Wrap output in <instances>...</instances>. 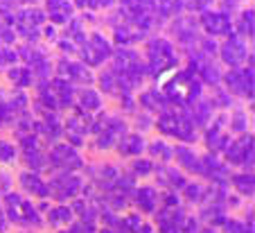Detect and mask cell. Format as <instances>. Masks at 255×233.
<instances>
[{
  "mask_svg": "<svg viewBox=\"0 0 255 233\" xmlns=\"http://www.w3.org/2000/svg\"><path fill=\"white\" fill-rule=\"evenodd\" d=\"M91 127H93V116L77 107L72 111V116L66 120V127H63V131H66V136H68V145H72V147L84 145V138L91 131Z\"/></svg>",
  "mask_w": 255,
  "mask_h": 233,
  "instance_id": "obj_9",
  "label": "cell"
},
{
  "mask_svg": "<svg viewBox=\"0 0 255 233\" xmlns=\"http://www.w3.org/2000/svg\"><path fill=\"white\" fill-rule=\"evenodd\" d=\"M113 50H116L113 43L106 39L104 34H100V32H91V34L86 36V41L79 45L77 52L82 54L84 66H88V68H97V66H102L104 61L111 59Z\"/></svg>",
  "mask_w": 255,
  "mask_h": 233,
  "instance_id": "obj_3",
  "label": "cell"
},
{
  "mask_svg": "<svg viewBox=\"0 0 255 233\" xmlns=\"http://www.w3.org/2000/svg\"><path fill=\"white\" fill-rule=\"evenodd\" d=\"M0 184H2V188H7V186H9V177H7V175H0Z\"/></svg>",
  "mask_w": 255,
  "mask_h": 233,
  "instance_id": "obj_50",
  "label": "cell"
},
{
  "mask_svg": "<svg viewBox=\"0 0 255 233\" xmlns=\"http://www.w3.org/2000/svg\"><path fill=\"white\" fill-rule=\"evenodd\" d=\"M48 222H50V227H63V224L75 222V213H72V209L68 204H59L54 209H50Z\"/></svg>",
  "mask_w": 255,
  "mask_h": 233,
  "instance_id": "obj_26",
  "label": "cell"
},
{
  "mask_svg": "<svg viewBox=\"0 0 255 233\" xmlns=\"http://www.w3.org/2000/svg\"><path fill=\"white\" fill-rule=\"evenodd\" d=\"M253 7H249V9H244L240 14V20L237 23H233V32H235L237 36H242V39H253Z\"/></svg>",
  "mask_w": 255,
  "mask_h": 233,
  "instance_id": "obj_24",
  "label": "cell"
},
{
  "mask_svg": "<svg viewBox=\"0 0 255 233\" xmlns=\"http://www.w3.org/2000/svg\"><path fill=\"white\" fill-rule=\"evenodd\" d=\"M212 2H215V0H190L188 7L190 9H197V11H206V9H210Z\"/></svg>",
  "mask_w": 255,
  "mask_h": 233,
  "instance_id": "obj_44",
  "label": "cell"
},
{
  "mask_svg": "<svg viewBox=\"0 0 255 233\" xmlns=\"http://www.w3.org/2000/svg\"><path fill=\"white\" fill-rule=\"evenodd\" d=\"M18 61V52L11 48H0V68H11Z\"/></svg>",
  "mask_w": 255,
  "mask_h": 233,
  "instance_id": "obj_40",
  "label": "cell"
},
{
  "mask_svg": "<svg viewBox=\"0 0 255 233\" xmlns=\"http://www.w3.org/2000/svg\"><path fill=\"white\" fill-rule=\"evenodd\" d=\"M23 159H25V163H27V168L32 172H39V170H43L45 165H48V156L41 152L39 145L23 150Z\"/></svg>",
  "mask_w": 255,
  "mask_h": 233,
  "instance_id": "obj_28",
  "label": "cell"
},
{
  "mask_svg": "<svg viewBox=\"0 0 255 233\" xmlns=\"http://www.w3.org/2000/svg\"><path fill=\"white\" fill-rule=\"evenodd\" d=\"M84 188L82 177H77L75 172H59L57 177L48 181V197L57 199V202H68V199H75Z\"/></svg>",
  "mask_w": 255,
  "mask_h": 233,
  "instance_id": "obj_5",
  "label": "cell"
},
{
  "mask_svg": "<svg viewBox=\"0 0 255 233\" xmlns=\"http://www.w3.org/2000/svg\"><path fill=\"white\" fill-rule=\"evenodd\" d=\"M249 54L251 52H249L246 41L242 39V36H237L235 32L219 45V57H222V61L226 63L228 68H240L242 63L249 59Z\"/></svg>",
  "mask_w": 255,
  "mask_h": 233,
  "instance_id": "obj_10",
  "label": "cell"
},
{
  "mask_svg": "<svg viewBox=\"0 0 255 233\" xmlns=\"http://www.w3.org/2000/svg\"><path fill=\"white\" fill-rule=\"evenodd\" d=\"M183 197L188 199L190 204H201L203 197H206V186L199 184V181H192V184H185L183 186Z\"/></svg>",
  "mask_w": 255,
  "mask_h": 233,
  "instance_id": "obj_30",
  "label": "cell"
},
{
  "mask_svg": "<svg viewBox=\"0 0 255 233\" xmlns=\"http://www.w3.org/2000/svg\"><path fill=\"white\" fill-rule=\"evenodd\" d=\"M77 107L86 113H97L102 109V95L95 88H84L77 95Z\"/></svg>",
  "mask_w": 255,
  "mask_h": 233,
  "instance_id": "obj_22",
  "label": "cell"
},
{
  "mask_svg": "<svg viewBox=\"0 0 255 233\" xmlns=\"http://www.w3.org/2000/svg\"><path fill=\"white\" fill-rule=\"evenodd\" d=\"M57 77L68 79L70 84H84V86H91L93 84V73L88 70V66H84L82 61H70V59H61L57 63Z\"/></svg>",
  "mask_w": 255,
  "mask_h": 233,
  "instance_id": "obj_12",
  "label": "cell"
},
{
  "mask_svg": "<svg viewBox=\"0 0 255 233\" xmlns=\"http://www.w3.org/2000/svg\"><path fill=\"white\" fill-rule=\"evenodd\" d=\"M20 186H23L25 193H29L32 197H41V199H48V184L39 177V172H32V170H25L20 175Z\"/></svg>",
  "mask_w": 255,
  "mask_h": 233,
  "instance_id": "obj_18",
  "label": "cell"
},
{
  "mask_svg": "<svg viewBox=\"0 0 255 233\" xmlns=\"http://www.w3.org/2000/svg\"><path fill=\"white\" fill-rule=\"evenodd\" d=\"M16 159H18V150H16L14 143L0 141V161L2 163H16Z\"/></svg>",
  "mask_w": 255,
  "mask_h": 233,
  "instance_id": "obj_35",
  "label": "cell"
},
{
  "mask_svg": "<svg viewBox=\"0 0 255 233\" xmlns=\"http://www.w3.org/2000/svg\"><path fill=\"white\" fill-rule=\"evenodd\" d=\"M228 181H233V186L237 188L240 195H244V197H253V190H255L253 172H240V175H233Z\"/></svg>",
  "mask_w": 255,
  "mask_h": 233,
  "instance_id": "obj_29",
  "label": "cell"
},
{
  "mask_svg": "<svg viewBox=\"0 0 255 233\" xmlns=\"http://www.w3.org/2000/svg\"><path fill=\"white\" fill-rule=\"evenodd\" d=\"M246 125H249V118L244 111H235L231 118V129L235 134H246Z\"/></svg>",
  "mask_w": 255,
  "mask_h": 233,
  "instance_id": "obj_39",
  "label": "cell"
},
{
  "mask_svg": "<svg viewBox=\"0 0 255 233\" xmlns=\"http://www.w3.org/2000/svg\"><path fill=\"white\" fill-rule=\"evenodd\" d=\"M226 165H242L244 172L253 170V134H242L240 138L231 141L224 150Z\"/></svg>",
  "mask_w": 255,
  "mask_h": 233,
  "instance_id": "obj_6",
  "label": "cell"
},
{
  "mask_svg": "<svg viewBox=\"0 0 255 233\" xmlns=\"http://www.w3.org/2000/svg\"><path fill=\"white\" fill-rule=\"evenodd\" d=\"M100 88L104 93H116L118 91V77L113 70H104L100 75Z\"/></svg>",
  "mask_w": 255,
  "mask_h": 233,
  "instance_id": "obj_37",
  "label": "cell"
},
{
  "mask_svg": "<svg viewBox=\"0 0 255 233\" xmlns=\"http://www.w3.org/2000/svg\"><path fill=\"white\" fill-rule=\"evenodd\" d=\"M228 143H231V138H228V134L224 131V118H219L215 125L210 122L206 129V145H208V150H210V154L224 152Z\"/></svg>",
  "mask_w": 255,
  "mask_h": 233,
  "instance_id": "obj_15",
  "label": "cell"
},
{
  "mask_svg": "<svg viewBox=\"0 0 255 233\" xmlns=\"http://www.w3.org/2000/svg\"><path fill=\"white\" fill-rule=\"evenodd\" d=\"M66 36L68 41H72V43L77 45H82L84 41H86V29H84V20L79 18V16H72L70 20H68V25H66Z\"/></svg>",
  "mask_w": 255,
  "mask_h": 233,
  "instance_id": "obj_25",
  "label": "cell"
},
{
  "mask_svg": "<svg viewBox=\"0 0 255 233\" xmlns=\"http://www.w3.org/2000/svg\"><path fill=\"white\" fill-rule=\"evenodd\" d=\"M116 0H93V9H111Z\"/></svg>",
  "mask_w": 255,
  "mask_h": 233,
  "instance_id": "obj_45",
  "label": "cell"
},
{
  "mask_svg": "<svg viewBox=\"0 0 255 233\" xmlns=\"http://www.w3.org/2000/svg\"><path fill=\"white\" fill-rule=\"evenodd\" d=\"M43 36H45L48 41H57V39H59V36H57V27H54L52 23L45 25V27H43Z\"/></svg>",
  "mask_w": 255,
  "mask_h": 233,
  "instance_id": "obj_46",
  "label": "cell"
},
{
  "mask_svg": "<svg viewBox=\"0 0 255 233\" xmlns=\"http://www.w3.org/2000/svg\"><path fill=\"white\" fill-rule=\"evenodd\" d=\"M23 2H27V5H34V2H36V0H23Z\"/></svg>",
  "mask_w": 255,
  "mask_h": 233,
  "instance_id": "obj_52",
  "label": "cell"
},
{
  "mask_svg": "<svg viewBox=\"0 0 255 233\" xmlns=\"http://www.w3.org/2000/svg\"><path fill=\"white\" fill-rule=\"evenodd\" d=\"M72 5L75 7H79V9H93V0H75V2H72Z\"/></svg>",
  "mask_w": 255,
  "mask_h": 233,
  "instance_id": "obj_47",
  "label": "cell"
},
{
  "mask_svg": "<svg viewBox=\"0 0 255 233\" xmlns=\"http://www.w3.org/2000/svg\"><path fill=\"white\" fill-rule=\"evenodd\" d=\"M7 77L14 82V86L16 88H27V86H32V82H34V77H32V70L27 68V66H11V68H7Z\"/></svg>",
  "mask_w": 255,
  "mask_h": 233,
  "instance_id": "obj_27",
  "label": "cell"
},
{
  "mask_svg": "<svg viewBox=\"0 0 255 233\" xmlns=\"http://www.w3.org/2000/svg\"><path fill=\"white\" fill-rule=\"evenodd\" d=\"M50 88H52L54 97H57L59 109L72 107L75 100H77V95H75V84H70L68 79H63V77H54L52 82H50Z\"/></svg>",
  "mask_w": 255,
  "mask_h": 233,
  "instance_id": "obj_17",
  "label": "cell"
},
{
  "mask_svg": "<svg viewBox=\"0 0 255 233\" xmlns=\"http://www.w3.org/2000/svg\"><path fill=\"white\" fill-rule=\"evenodd\" d=\"M135 204L140 206L142 213H156V206H158V197L160 195L156 193V188L151 186H140L135 188Z\"/></svg>",
  "mask_w": 255,
  "mask_h": 233,
  "instance_id": "obj_19",
  "label": "cell"
},
{
  "mask_svg": "<svg viewBox=\"0 0 255 233\" xmlns=\"http://www.w3.org/2000/svg\"><path fill=\"white\" fill-rule=\"evenodd\" d=\"M75 16V5L72 0H45V18L50 23L57 25H68V20Z\"/></svg>",
  "mask_w": 255,
  "mask_h": 233,
  "instance_id": "obj_14",
  "label": "cell"
},
{
  "mask_svg": "<svg viewBox=\"0 0 255 233\" xmlns=\"http://www.w3.org/2000/svg\"><path fill=\"white\" fill-rule=\"evenodd\" d=\"M197 50H199V52H201L206 59H212L215 54H219V43H217L215 39H210V36H206V39H199Z\"/></svg>",
  "mask_w": 255,
  "mask_h": 233,
  "instance_id": "obj_34",
  "label": "cell"
},
{
  "mask_svg": "<svg viewBox=\"0 0 255 233\" xmlns=\"http://www.w3.org/2000/svg\"><path fill=\"white\" fill-rule=\"evenodd\" d=\"M147 75L151 77H160L163 73L176 68L178 66V54L176 48L172 45V41H167L165 36H156L147 45Z\"/></svg>",
  "mask_w": 255,
  "mask_h": 233,
  "instance_id": "obj_2",
  "label": "cell"
},
{
  "mask_svg": "<svg viewBox=\"0 0 255 233\" xmlns=\"http://www.w3.org/2000/svg\"><path fill=\"white\" fill-rule=\"evenodd\" d=\"M199 233H217V229L215 227H201V231Z\"/></svg>",
  "mask_w": 255,
  "mask_h": 233,
  "instance_id": "obj_51",
  "label": "cell"
},
{
  "mask_svg": "<svg viewBox=\"0 0 255 233\" xmlns=\"http://www.w3.org/2000/svg\"><path fill=\"white\" fill-rule=\"evenodd\" d=\"M116 147L122 156H140L147 145H144V138L140 134H125Z\"/></svg>",
  "mask_w": 255,
  "mask_h": 233,
  "instance_id": "obj_21",
  "label": "cell"
},
{
  "mask_svg": "<svg viewBox=\"0 0 255 233\" xmlns=\"http://www.w3.org/2000/svg\"><path fill=\"white\" fill-rule=\"evenodd\" d=\"M212 107H219V109H228L233 107V95L226 91V88H215V95H212Z\"/></svg>",
  "mask_w": 255,
  "mask_h": 233,
  "instance_id": "obj_36",
  "label": "cell"
},
{
  "mask_svg": "<svg viewBox=\"0 0 255 233\" xmlns=\"http://www.w3.org/2000/svg\"><path fill=\"white\" fill-rule=\"evenodd\" d=\"M140 107H142L144 111H163V109L172 107V104L167 102V97L163 95V91H158V88H147V91L140 95Z\"/></svg>",
  "mask_w": 255,
  "mask_h": 233,
  "instance_id": "obj_20",
  "label": "cell"
},
{
  "mask_svg": "<svg viewBox=\"0 0 255 233\" xmlns=\"http://www.w3.org/2000/svg\"><path fill=\"white\" fill-rule=\"evenodd\" d=\"M174 2H176V0H156V11L154 14H158L160 18H169V16H174Z\"/></svg>",
  "mask_w": 255,
  "mask_h": 233,
  "instance_id": "obj_41",
  "label": "cell"
},
{
  "mask_svg": "<svg viewBox=\"0 0 255 233\" xmlns=\"http://www.w3.org/2000/svg\"><path fill=\"white\" fill-rule=\"evenodd\" d=\"M224 231L226 233H253V224L240 222V220H226L224 222Z\"/></svg>",
  "mask_w": 255,
  "mask_h": 233,
  "instance_id": "obj_38",
  "label": "cell"
},
{
  "mask_svg": "<svg viewBox=\"0 0 255 233\" xmlns=\"http://www.w3.org/2000/svg\"><path fill=\"white\" fill-rule=\"evenodd\" d=\"M199 27L206 32L210 39H217V36H231L233 34V18L228 11L222 9H206L199 16Z\"/></svg>",
  "mask_w": 255,
  "mask_h": 233,
  "instance_id": "obj_7",
  "label": "cell"
},
{
  "mask_svg": "<svg viewBox=\"0 0 255 233\" xmlns=\"http://www.w3.org/2000/svg\"><path fill=\"white\" fill-rule=\"evenodd\" d=\"M48 165L59 172H75L79 168H84V159L77 152V147L68 145V143H54L50 147L48 154Z\"/></svg>",
  "mask_w": 255,
  "mask_h": 233,
  "instance_id": "obj_4",
  "label": "cell"
},
{
  "mask_svg": "<svg viewBox=\"0 0 255 233\" xmlns=\"http://www.w3.org/2000/svg\"><path fill=\"white\" fill-rule=\"evenodd\" d=\"M172 156L178 161V165L188 172H194V175L203 177V168H201V156L188 145H178L172 150Z\"/></svg>",
  "mask_w": 255,
  "mask_h": 233,
  "instance_id": "obj_16",
  "label": "cell"
},
{
  "mask_svg": "<svg viewBox=\"0 0 255 233\" xmlns=\"http://www.w3.org/2000/svg\"><path fill=\"white\" fill-rule=\"evenodd\" d=\"M142 224L144 222H142V218H140V213H129V215H125V218H122L120 229H125L127 233H138Z\"/></svg>",
  "mask_w": 255,
  "mask_h": 233,
  "instance_id": "obj_33",
  "label": "cell"
},
{
  "mask_svg": "<svg viewBox=\"0 0 255 233\" xmlns=\"http://www.w3.org/2000/svg\"><path fill=\"white\" fill-rule=\"evenodd\" d=\"M154 172V163L149 159H138L133 161V175H140V177H147Z\"/></svg>",
  "mask_w": 255,
  "mask_h": 233,
  "instance_id": "obj_42",
  "label": "cell"
},
{
  "mask_svg": "<svg viewBox=\"0 0 255 233\" xmlns=\"http://www.w3.org/2000/svg\"><path fill=\"white\" fill-rule=\"evenodd\" d=\"M222 2H224V9L222 11H228V9H235V7H237V2H242V0H222Z\"/></svg>",
  "mask_w": 255,
  "mask_h": 233,
  "instance_id": "obj_48",
  "label": "cell"
},
{
  "mask_svg": "<svg viewBox=\"0 0 255 233\" xmlns=\"http://www.w3.org/2000/svg\"><path fill=\"white\" fill-rule=\"evenodd\" d=\"M201 93H203V84L199 82V77L194 73H190L188 68L183 70H176L172 79L165 84L163 88V95L167 97V102L172 107H190L194 104L197 100H201Z\"/></svg>",
  "mask_w": 255,
  "mask_h": 233,
  "instance_id": "obj_1",
  "label": "cell"
},
{
  "mask_svg": "<svg viewBox=\"0 0 255 233\" xmlns=\"http://www.w3.org/2000/svg\"><path fill=\"white\" fill-rule=\"evenodd\" d=\"M172 32L176 34L178 45H183L188 52L197 50L199 45V20L194 16H176L172 25Z\"/></svg>",
  "mask_w": 255,
  "mask_h": 233,
  "instance_id": "obj_11",
  "label": "cell"
},
{
  "mask_svg": "<svg viewBox=\"0 0 255 233\" xmlns=\"http://www.w3.org/2000/svg\"><path fill=\"white\" fill-rule=\"evenodd\" d=\"M16 41V32L5 18H0V48H9Z\"/></svg>",
  "mask_w": 255,
  "mask_h": 233,
  "instance_id": "obj_32",
  "label": "cell"
},
{
  "mask_svg": "<svg viewBox=\"0 0 255 233\" xmlns=\"http://www.w3.org/2000/svg\"><path fill=\"white\" fill-rule=\"evenodd\" d=\"M197 77H199V82L201 84H208V86H212V88H217L219 84H222V77H224V73L219 70V66L217 63H212V61H206L201 66V70L197 73Z\"/></svg>",
  "mask_w": 255,
  "mask_h": 233,
  "instance_id": "obj_23",
  "label": "cell"
},
{
  "mask_svg": "<svg viewBox=\"0 0 255 233\" xmlns=\"http://www.w3.org/2000/svg\"><path fill=\"white\" fill-rule=\"evenodd\" d=\"M222 82L226 84V91L231 95H240V97H246V100H253V66L249 68H231L226 75L222 77Z\"/></svg>",
  "mask_w": 255,
  "mask_h": 233,
  "instance_id": "obj_8",
  "label": "cell"
},
{
  "mask_svg": "<svg viewBox=\"0 0 255 233\" xmlns=\"http://www.w3.org/2000/svg\"><path fill=\"white\" fill-rule=\"evenodd\" d=\"M138 233H154V227H149V224H142Z\"/></svg>",
  "mask_w": 255,
  "mask_h": 233,
  "instance_id": "obj_49",
  "label": "cell"
},
{
  "mask_svg": "<svg viewBox=\"0 0 255 233\" xmlns=\"http://www.w3.org/2000/svg\"><path fill=\"white\" fill-rule=\"evenodd\" d=\"M127 134V122L118 116H106V125L104 129L97 134V147L100 150H111L118 145L122 136Z\"/></svg>",
  "mask_w": 255,
  "mask_h": 233,
  "instance_id": "obj_13",
  "label": "cell"
},
{
  "mask_svg": "<svg viewBox=\"0 0 255 233\" xmlns=\"http://www.w3.org/2000/svg\"><path fill=\"white\" fill-rule=\"evenodd\" d=\"M147 150H149V154L154 156H160V161L163 163H167V161H172V147L167 145L165 141H151L149 145H147Z\"/></svg>",
  "mask_w": 255,
  "mask_h": 233,
  "instance_id": "obj_31",
  "label": "cell"
},
{
  "mask_svg": "<svg viewBox=\"0 0 255 233\" xmlns=\"http://www.w3.org/2000/svg\"><path fill=\"white\" fill-rule=\"evenodd\" d=\"M165 209H181V197H178L176 190H167V193L160 197Z\"/></svg>",
  "mask_w": 255,
  "mask_h": 233,
  "instance_id": "obj_43",
  "label": "cell"
}]
</instances>
